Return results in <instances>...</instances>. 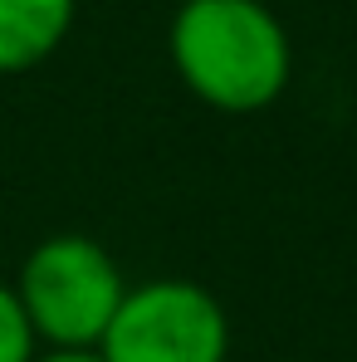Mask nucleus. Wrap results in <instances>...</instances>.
I'll list each match as a JSON object with an SVG mask.
<instances>
[{
    "label": "nucleus",
    "mask_w": 357,
    "mask_h": 362,
    "mask_svg": "<svg viewBox=\"0 0 357 362\" xmlns=\"http://www.w3.org/2000/svg\"><path fill=\"white\" fill-rule=\"evenodd\" d=\"M10 289L45 353H98L118 303L127 299L118 259L74 230L35 245Z\"/></svg>",
    "instance_id": "obj_2"
},
{
    "label": "nucleus",
    "mask_w": 357,
    "mask_h": 362,
    "mask_svg": "<svg viewBox=\"0 0 357 362\" xmlns=\"http://www.w3.org/2000/svg\"><path fill=\"white\" fill-rule=\"evenodd\" d=\"M35 362H103L98 353H40Z\"/></svg>",
    "instance_id": "obj_6"
},
{
    "label": "nucleus",
    "mask_w": 357,
    "mask_h": 362,
    "mask_svg": "<svg viewBox=\"0 0 357 362\" xmlns=\"http://www.w3.org/2000/svg\"><path fill=\"white\" fill-rule=\"evenodd\" d=\"M40 358V343L30 333V318L15 299V289L0 279V362H35Z\"/></svg>",
    "instance_id": "obj_5"
},
{
    "label": "nucleus",
    "mask_w": 357,
    "mask_h": 362,
    "mask_svg": "<svg viewBox=\"0 0 357 362\" xmlns=\"http://www.w3.org/2000/svg\"><path fill=\"white\" fill-rule=\"evenodd\" d=\"M103 362H226L230 318L196 279H147L127 284L103 343Z\"/></svg>",
    "instance_id": "obj_3"
},
{
    "label": "nucleus",
    "mask_w": 357,
    "mask_h": 362,
    "mask_svg": "<svg viewBox=\"0 0 357 362\" xmlns=\"http://www.w3.org/2000/svg\"><path fill=\"white\" fill-rule=\"evenodd\" d=\"M177 78L216 113H259L289 88V30L264 0H181L167 25Z\"/></svg>",
    "instance_id": "obj_1"
},
{
    "label": "nucleus",
    "mask_w": 357,
    "mask_h": 362,
    "mask_svg": "<svg viewBox=\"0 0 357 362\" xmlns=\"http://www.w3.org/2000/svg\"><path fill=\"white\" fill-rule=\"evenodd\" d=\"M78 0H0V74H30L74 30Z\"/></svg>",
    "instance_id": "obj_4"
}]
</instances>
